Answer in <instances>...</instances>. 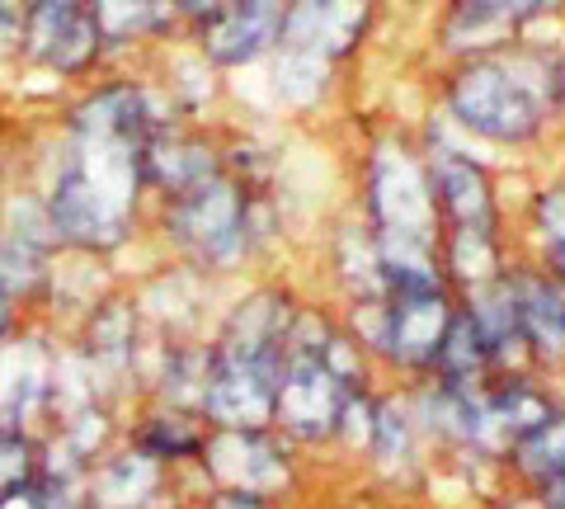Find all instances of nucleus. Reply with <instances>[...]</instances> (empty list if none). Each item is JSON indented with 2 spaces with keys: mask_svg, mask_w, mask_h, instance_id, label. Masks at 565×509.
Returning <instances> with one entry per match:
<instances>
[{
  "mask_svg": "<svg viewBox=\"0 0 565 509\" xmlns=\"http://www.w3.org/2000/svg\"><path fill=\"white\" fill-rule=\"evenodd\" d=\"M203 444H207V425L199 411H161V415H147L132 434V448L151 453L156 463H189V458H203Z\"/></svg>",
  "mask_w": 565,
  "mask_h": 509,
  "instance_id": "nucleus-7",
  "label": "nucleus"
},
{
  "mask_svg": "<svg viewBox=\"0 0 565 509\" xmlns=\"http://www.w3.org/2000/svg\"><path fill=\"white\" fill-rule=\"evenodd\" d=\"M184 20L199 24V43L217 66H236L259 57L278 39L282 10L278 6H180Z\"/></svg>",
  "mask_w": 565,
  "mask_h": 509,
  "instance_id": "nucleus-4",
  "label": "nucleus"
},
{
  "mask_svg": "<svg viewBox=\"0 0 565 509\" xmlns=\"http://www.w3.org/2000/svg\"><path fill=\"white\" fill-rule=\"evenodd\" d=\"M24 20H29V6L0 0V62H6V66H20V52H24Z\"/></svg>",
  "mask_w": 565,
  "mask_h": 509,
  "instance_id": "nucleus-13",
  "label": "nucleus"
},
{
  "mask_svg": "<svg viewBox=\"0 0 565 509\" xmlns=\"http://www.w3.org/2000/svg\"><path fill=\"white\" fill-rule=\"evenodd\" d=\"M166 226L174 245L184 255H193L199 265L217 269L226 259H236L245 245H250V199L241 194L236 180H207L189 194L166 203Z\"/></svg>",
  "mask_w": 565,
  "mask_h": 509,
  "instance_id": "nucleus-2",
  "label": "nucleus"
},
{
  "mask_svg": "<svg viewBox=\"0 0 565 509\" xmlns=\"http://www.w3.org/2000/svg\"><path fill=\"white\" fill-rule=\"evenodd\" d=\"M452 99L467 123H476L481 132H494V137H519L537 123L533 95H527L504 66H476V72H467L457 81Z\"/></svg>",
  "mask_w": 565,
  "mask_h": 509,
  "instance_id": "nucleus-5",
  "label": "nucleus"
},
{
  "mask_svg": "<svg viewBox=\"0 0 565 509\" xmlns=\"http://www.w3.org/2000/svg\"><path fill=\"white\" fill-rule=\"evenodd\" d=\"M85 363L90 368H122L132 363L137 354V316L122 307V303H109V307H95L90 316V336H85Z\"/></svg>",
  "mask_w": 565,
  "mask_h": 509,
  "instance_id": "nucleus-9",
  "label": "nucleus"
},
{
  "mask_svg": "<svg viewBox=\"0 0 565 509\" xmlns=\"http://www.w3.org/2000/svg\"><path fill=\"white\" fill-rule=\"evenodd\" d=\"M39 458H43V434L0 430V496L33 486V477H39Z\"/></svg>",
  "mask_w": 565,
  "mask_h": 509,
  "instance_id": "nucleus-10",
  "label": "nucleus"
},
{
  "mask_svg": "<svg viewBox=\"0 0 565 509\" xmlns=\"http://www.w3.org/2000/svg\"><path fill=\"white\" fill-rule=\"evenodd\" d=\"M0 509H52L43 500L39 486H24V490H10V496H0Z\"/></svg>",
  "mask_w": 565,
  "mask_h": 509,
  "instance_id": "nucleus-17",
  "label": "nucleus"
},
{
  "mask_svg": "<svg viewBox=\"0 0 565 509\" xmlns=\"http://www.w3.org/2000/svg\"><path fill=\"white\" fill-rule=\"evenodd\" d=\"M514 307H519V326L542 354H565V297L552 284L523 278L514 288Z\"/></svg>",
  "mask_w": 565,
  "mask_h": 509,
  "instance_id": "nucleus-8",
  "label": "nucleus"
},
{
  "mask_svg": "<svg viewBox=\"0 0 565 509\" xmlns=\"http://www.w3.org/2000/svg\"><path fill=\"white\" fill-rule=\"evenodd\" d=\"M542 218H546V245H552V265L565 274V189L546 199Z\"/></svg>",
  "mask_w": 565,
  "mask_h": 509,
  "instance_id": "nucleus-14",
  "label": "nucleus"
},
{
  "mask_svg": "<svg viewBox=\"0 0 565 509\" xmlns=\"http://www.w3.org/2000/svg\"><path fill=\"white\" fill-rule=\"evenodd\" d=\"M523 458H537L533 467L546 471V481H565V420H546L537 434L519 444Z\"/></svg>",
  "mask_w": 565,
  "mask_h": 509,
  "instance_id": "nucleus-12",
  "label": "nucleus"
},
{
  "mask_svg": "<svg viewBox=\"0 0 565 509\" xmlns=\"http://www.w3.org/2000/svg\"><path fill=\"white\" fill-rule=\"evenodd\" d=\"M90 14H95L99 39H104V52L128 43V39H141V33H151L156 24H166L161 6H90Z\"/></svg>",
  "mask_w": 565,
  "mask_h": 509,
  "instance_id": "nucleus-11",
  "label": "nucleus"
},
{
  "mask_svg": "<svg viewBox=\"0 0 565 509\" xmlns=\"http://www.w3.org/2000/svg\"><path fill=\"white\" fill-rule=\"evenodd\" d=\"M141 151L118 137L66 132L52 174L43 180V208L57 232V245L71 255H109L137 226V203L147 194Z\"/></svg>",
  "mask_w": 565,
  "mask_h": 509,
  "instance_id": "nucleus-1",
  "label": "nucleus"
},
{
  "mask_svg": "<svg viewBox=\"0 0 565 509\" xmlns=\"http://www.w3.org/2000/svg\"><path fill=\"white\" fill-rule=\"evenodd\" d=\"M166 477H170L166 463H156L151 453L122 444V448H109L90 467L85 500H90V509H156V496L166 490Z\"/></svg>",
  "mask_w": 565,
  "mask_h": 509,
  "instance_id": "nucleus-6",
  "label": "nucleus"
},
{
  "mask_svg": "<svg viewBox=\"0 0 565 509\" xmlns=\"http://www.w3.org/2000/svg\"><path fill=\"white\" fill-rule=\"evenodd\" d=\"M99 62L104 39L95 29L90 6H81V0H39V6H29L20 66H39L57 81H85Z\"/></svg>",
  "mask_w": 565,
  "mask_h": 509,
  "instance_id": "nucleus-3",
  "label": "nucleus"
},
{
  "mask_svg": "<svg viewBox=\"0 0 565 509\" xmlns=\"http://www.w3.org/2000/svg\"><path fill=\"white\" fill-rule=\"evenodd\" d=\"M203 509H269V500L250 496V490H212Z\"/></svg>",
  "mask_w": 565,
  "mask_h": 509,
  "instance_id": "nucleus-15",
  "label": "nucleus"
},
{
  "mask_svg": "<svg viewBox=\"0 0 565 509\" xmlns=\"http://www.w3.org/2000/svg\"><path fill=\"white\" fill-rule=\"evenodd\" d=\"M24 326H29V316L14 307V303H6V297H0V349H6L14 336H20Z\"/></svg>",
  "mask_w": 565,
  "mask_h": 509,
  "instance_id": "nucleus-16",
  "label": "nucleus"
},
{
  "mask_svg": "<svg viewBox=\"0 0 565 509\" xmlns=\"http://www.w3.org/2000/svg\"><path fill=\"white\" fill-rule=\"evenodd\" d=\"M542 505H546V509H565V481H546Z\"/></svg>",
  "mask_w": 565,
  "mask_h": 509,
  "instance_id": "nucleus-18",
  "label": "nucleus"
}]
</instances>
